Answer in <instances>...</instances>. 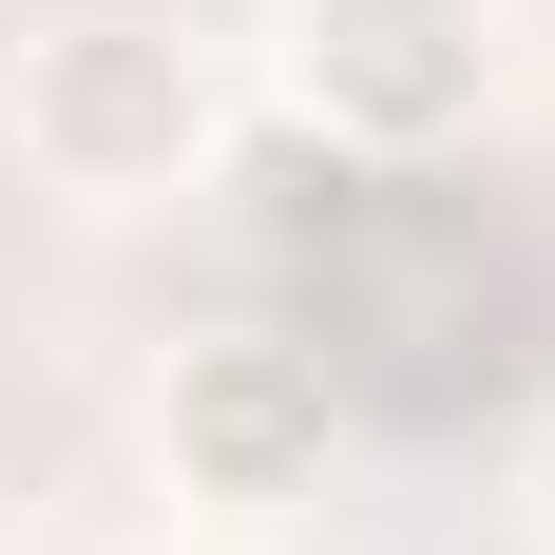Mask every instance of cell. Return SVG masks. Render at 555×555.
Here are the masks:
<instances>
[{"label":"cell","instance_id":"3957f363","mask_svg":"<svg viewBox=\"0 0 555 555\" xmlns=\"http://www.w3.org/2000/svg\"><path fill=\"white\" fill-rule=\"evenodd\" d=\"M326 345H172V384H154V441H172V479L192 499H287L307 460H326Z\"/></svg>","mask_w":555,"mask_h":555},{"label":"cell","instance_id":"6da1fadb","mask_svg":"<svg viewBox=\"0 0 555 555\" xmlns=\"http://www.w3.org/2000/svg\"><path fill=\"white\" fill-rule=\"evenodd\" d=\"M0 134L57 211H154L211 172V39L172 20H39L0 57Z\"/></svg>","mask_w":555,"mask_h":555},{"label":"cell","instance_id":"7a4b0ae2","mask_svg":"<svg viewBox=\"0 0 555 555\" xmlns=\"http://www.w3.org/2000/svg\"><path fill=\"white\" fill-rule=\"evenodd\" d=\"M287 96H307L326 154L402 172V154H441V134H479L499 0H287Z\"/></svg>","mask_w":555,"mask_h":555},{"label":"cell","instance_id":"277c9868","mask_svg":"<svg viewBox=\"0 0 555 555\" xmlns=\"http://www.w3.org/2000/svg\"><path fill=\"white\" fill-rule=\"evenodd\" d=\"M537 499H555V479H537Z\"/></svg>","mask_w":555,"mask_h":555}]
</instances>
